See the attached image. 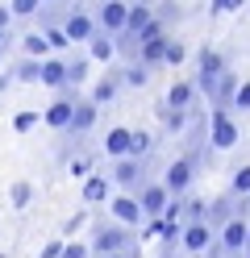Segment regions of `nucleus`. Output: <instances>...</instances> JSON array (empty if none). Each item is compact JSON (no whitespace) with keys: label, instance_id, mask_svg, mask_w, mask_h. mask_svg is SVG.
Returning <instances> with one entry per match:
<instances>
[{"label":"nucleus","instance_id":"b1692460","mask_svg":"<svg viewBox=\"0 0 250 258\" xmlns=\"http://www.w3.org/2000/svg\"><path fill=\"white\" fill-rule=\"evenodd\" d=\"M188 112H192V108H171V104L163 100L159 121H163V129H167V134H183V125H188Z\"/></svg>","mask_w":250,"mask_h":258},{"label":"nucleus","instance_id":"aec40b11","mask_svg":"<svg viewBox=\"0 0 250 258\" xmlns=\"http://www.w3.org/2000/svg\"><path fill=\"white\" fill-rule=\"evenodd\" d=\"M150 71H159V67H167V34H159V38H146L142 42V54H138Z\"/></svg>","mask_w":250,"mask_h":258},{"label":"nucleus","instance_id":"393cba45","mask_svg":"<svg viewBox=\"0 0 250 258\" xmlns=\"http://www.w3.org/2000/svg\"><path fill=\"white\" fill-rule=\"evenodd\" d=\"M92 54H67V75H71V84H88V71H92Z\"/></svg>","mask_w":250,"mask_h":258},{"label":"nucleus","instance_id":"4be33fe9","mask_svg":"<svg viewBox=\"0 0 250 258\" xmlns=\"http://www.w3.org/2000/svg\"><path fill=\"white\" fill-rule=\"evenodd\" d=\"M109 183H113V175L92 171L88 179H83V204H105L109 200Z\"/></svg>","mask_w":250,"mask_h":258},{"label":"nucleus","instance_id":"a18cd8bd","mask_svg":"<svg viewBox=\"0 0 250 258\" xmlns=\"http://www.w3.org/2000/svg\"><path fill=\"white\" fill-rule=\"evenodd\" d=\"M46 5H59V0H46Z\"/></svg>","mask_w":250,"mask_h":258},{"label":"nucleus","instance_id":"7c9ffc66","mask_svg":"<svg viewBox=\"0 0 250 258\" xmlns=\"http://www.w3.org/2000/svg\"><path fill=\"white\" fill-rule=\"evenodd\" d=\"M229 191H233L238 200H246V196H250V167H238V171H233V179H229Z\"/></svg>","mask_w":250,"mask_h":258},{"label":"nucleus","instance_id":"f257e3e1","mask_svg":"<svg viewBox=\"0 0 250 258\" xmlns=\"http://www.w3.org/2000/svg\"><path fill=\"white\" fill-rule=\"evenodd\" d=\"M88 246H92L96 258H105V254H117V250H129V246H133V233H129V225L117 221V217H113V221H96Z\"/></svg>","mask_w":250,"mask_h":258},{"label":"nucleus","instance_id":"2eb2a0df","mask_svg":"<svg viewBox=\"0 0 250 258\" xmlns=\"http://www.w3.org/2000/svg\"><path fill=\"white\" fill-rule=\"evenodd\" d=\"M109 213H113L117 221H125V225H142V221H150L146 208H142V200L129 196V191H125V196H117V200L109 204Z\"/></svg>","mask_w":250,"mask_h":258},{"label":"nucleus","instance_id":"a19ab883","mask_svg":"<svg viewBox=\"0 0 250 258\" xmlns=\"http://www.w3.org/2000/svg\"><path fill=\"white\" fill-rule=\"evenodd\" d=\"M229 9H242V0H213V13H229Z\"/></svg>","mask_w":250,"mask_h":258},{"label":"nucleus","instance_id":"72a5a7b5","mask_svg":"<svg viewBox=\"0 0 250 258\" xmlns=\"http://www.w3.org/2000/svg\"><path fill=\"white\" fill-rule=\"evenodd\" d=\"M209 217V200H183V225L188 221H205Z\"/></svg>","mask_w":250,"mask_h":258},{"label":"nucleus","instance_id":"f704fd0d","mask_svg":"<svg viewBox=\"0 0 250 258\" xmlns=\"http://www.w3.org/2000/svg\"><path fill=\"white\" fill-rule=\"evenodd\" d=\"M183 58H188V46L175 42V38H167V67H179Z\"/></svg>","mask_w":250,"mask_h":258},{"label":"nucleus","instance_id":"e433bc0d","mask_svg":"<svg viewBox=\"0 0 250 258\" xmlns=\"http://www.w3.org/2000/svg\"><path fill=\"white\" fill-rule=\"evenodd\" d=\"M83 225H88V213H75V217H67V221H63V237H71V233H79Z\"/></svg>","mask_w":250,"mask_h":258},{"label":"nucleus","instance_id":"a211bd4d","mask_svg":"<svg viewBox=\"0 0 250 258\" xmlns=\"http://www.w3.org/2000/svg\"><path fill=\"white\" fill-rule=\"evenodd\" d=\"M196 96H200L196 79H175V84L167 88V104H171V108H192Z\"/></svg>","mask_w":250,"mask_h":258},{"label":"nucleus","instance_id":"4468645a","mask_svg":"<svg viewBox=\"0 0 250 258\" xmlns=\"http://www.w3.org/2000/svg\"><path fill=\"white\" fill-rule=\"evenodd\" d=\"M67 84H71V75H67V58L55 50V54H46L42 58V88H55V92H63Z\"/></svg>","mask_w":250,"mask_h":258},{"label":"nucleus","instance_id":"37998d69","mask_svg":"<svg viewBox=\"0 0 250 258\" xmlns=\"http://www.w3.org/2000/svg\"><path fill=\"white\" fill-rule=\"evenodd\" d=\"M105 258H129V254H125V250H117V254H105Z\"/></svg>","mask_w":250,"mask_h":258},{"label":"nucleus","instance_id":"58836bf2","mask_svg":"<svg viewBox=\"0 0 250 258\" xmlns=\"http://www.w3.org/2000/svg\"><path fill=\"white\" fill-rule=\"evenodd\" d=\"M233 108L250 112V84H238V96H233Z\"/></svg>","mask_w":250,"mask_h":258},{"label":"nucleus","instance_id":"39448f33","mask_svg":"<svg viewBox=\"0 0 250 258\" xmlns=\"http://www.w3.org/2000/svg\"><path fill=\"white\" fill-rule=\"evenodd\" d=\"M209 138H213V146H217V150H229V146H238L242 129L233 125L229 108H213V112H209Z\"/></svg>","mask_w":250,"mask_h":258},{"label":"nucleus","instance_id":"ea45409f","mask_svg":"<svg viewBox=\"0 0 250 258\" xmlns=\"http://www.w3.org/2000/svg\"><path fill=\"white\" fill-rule=\"evenodd\" d=\"M63 246H67V241H46V246H42V258H63Z\"/></svg>","mask_w":250,"mask_h":258},{"label":"nucleus","instance_id":"412c9836","mask_svg":"<svg viewBox=\"0 0 250 258\" xmlns=\"http://www.w3.org/2000/svg\"><path fill=\"white\" fill-rule=\"evenodd\" d=\"M88 54L96 62H113L117 58V34H109V29H96V38L88 42Z\"/></svg>","mask_w":250,"mask_h":258},{"label":"nucleus","instance_id":"6e6552de","mask_svg":"<svg viewBox=\"0 0 250 258\" xmlns=\"http://www.w3.org/2000/svg\"><path fill=\"white\" fill-rule=\"evenodd\" d=\"M71 117H75V100H71V96H63V92L42 108V125H46V129H55V134H67Z\"/></svg>","mask_w":250,"mask_h":258},{"label":"nucleus","instance_id":"f3484780","mask_svg":"<svg viewBox=\"0 0 250 258\" xmlns=\"http://www.w3.org/2000/svg\"><path fill=\"white\" fill-rule=\"evenodd\" d=\"M150 21H155V9H150L146 0H138V5H129V21H125L121 34H125V38H133V42L142 46V29H146Z\"/></svg>","mask_w":250,"mask_h":258},{"label":"nucleus","instance_id":"20e7f679","mask_svg":"<svg viewBox=\"0 0 250 258\" xmlns=\"http://www.w3.org/2000/svg\"><path fill=\"white\" fill-rule=\"evenodd\" d=\"M113 183L121 187V191H129V196H138L142 191V183L150 179L146 175V158H133V154H125V158H113Z\"/></svg>","mask_w":250,"mask_h":258},{"label":"nucleus","instance_id":"5701e85b","mask_svg":"<svg viewBox=\"0 0 250 258\" xmlns=\"http://www.w3.org/2000/svg\"><path fill=\"white\" fill-rule=\"evenodd\" d=\"M233 96H238V75L225 71L217 79V92H213V108H233Z\"/></svg>","mask_w":250,"mask_h":258},{"label":"nucleus","instance_id":"6ab92c4d","mask_svg":"<svg viewBox=\"0 0 250 258\" xmlns=\"http://www.w3.org/2000/svg\"><path fill=\"white\" fill-rule=\"evenodd\" d=\"M129 142H133V129L113 125L109 134H105V146H100V150H105L109 158H125V154H129Z\"/></svg>","mask_w":250,"mask_h":258},{"label":"nucleus","instance_id":"1a4fd4ad","mask_svg":"<svg viewBox=\"0 0 250 258\" xmlns=\"http://www.w3.org/2000/svg\"><path fill=\"white\" fill-rule=\"evenodd\" d=\"M213 241H217V229L209 221H188L183 225V250L188 254H209Z\"/></svg>","mask_w":250,"mask_h":258},{"label":"nucleus","instance_id":"49530a36","mask_svg":"<svg viewBox=\"0 0 250 258\" xmlns=\"http://www.w3.org/2000/svg\"><path fill=\"white\" fill-rule=\"evenodd\" d=\"M246 250H250V241H246Z\"/></svg>","mask_w":250,"mask_h":258},{"label":"nucleus","instance_id":"a878e982","mask_svg":"<svg viewBox=\"0 0 250 258\" xmlns=\"http://www.w3.org/2000/svg\"><path fill=\"white\" fill-rule=\"evenodd\" d=\"M17 84H42V58H33V54H25L21 62H17Z\"/></svg>","mask_w":250,"mask_h":258},{"label":"nucleus","instance_id":"423d86ee","mask_svg":"<svg viewBox=\"0 0 250 258\" xmlns=\"http://www.w3.org/2000/svg\"><path fill=\"white\" fill-rule=\"evenodd\" d=\"M196 163H192V154H183V158H175V163H167V171H163V183L171 187V196H188V187H192V179H196Z\"/></svg>","mask_w":250,"mask_h":258},{"label":"nucleus","instance_id":"c9c22d12","mask_svg":"<svg viewBox=\"0 0 250 258\" xmlns=\"http://www.w3.org/2000/svg\"><path fill=\"white\" fill-rule=\"evenodd\" d=\"M67 171H71L75 179H88V175H92V158H88V154H75V158H71V167H67Z\"/></svg>","mask_w":250,"mask_h":258},{"label":"nucleus","instance_id":"f03ea898","mask_svg":"<svg viewBox=\"0 0 250 258\" xmlns=\"http://www.w3.org/2000/svg\"><path fill=\"white\" fill-rule=\"evenodd\" d=\"M246 241H250V221H246V213H238L233 221H225L221 229H217V241H213V258H238L242 250H246Z\"/></svg>","mask_w":250,"mask_h":258},{"label":"nucleus","instance_id":"4c0bfd02","mask_svg":"<svg viewBox=\"0 0 250 258\" xmlns=\"http://www.w3.org/2000/svg\"><path fill=\"white\" fill-rule=\"evenodd\" d=\"M92 254V246H83V241H67L63 246V258H88Z\"/></svg>","mask_w":250,"mask_h":258},{"label":"nucleus","instance_id":"f8f14e48","mask_svg":"<svg viewBox=\"0 0 250 258\" xmlns=\"http://www.w3.org/2000/svg\"><path fill=\"white\" fill-rule=\"evenodd\" d=\"M96 21H100V29H109V34H121L125 21H129V5L125 0H100Z\"/></svg>","mask_w":250,"mask_h":258},{"label":"nucleus","instance_id":"ddd939ff","mask_svg":"<svg viewBox=\"0 0 250 258\" xmlns=\"http://www.w3.org/2000/svg\"><path fill=\"white\" fill-rule=\"evenodd\" d=\"M238 213H242V200L233 196V191H225V196L209 200V217H205V221L213 225V229H221V225H225V221H233Z\"/></svg>","mask_w":250,"mask_h":258},{"label":"nucleus","instance_id":"9b49d317","mask_svg":"<svg viewBox=\"0 0 250 258\" xmlns=\"http://www.w3.org/2000/svg\"><path fill=\"white\" fill-rule=\"evenodd\" d=\"M138 200H142V208H146V217H163L167 204H171V187H167L163 179H146L142 191H138Z\"/></svg>","mask_w":250,"mask_h":258},{"label":"nucleus","instance_id":"c85d7f7f","mask_svg":"<svg viewBox=\"0 0 250 258\" xmlns=\"http://www.w3.org/2000/svg\"><path fill=\"white\" fill-rule=\"evenodd\" d=\"M150 150H155V138H150L146 129H133V142H129V154H133V158H150Z\"/></svg>","mask_w":250,"mask_h":258},{"label":"nucleus","instance_id":"7ed1b4c3","mask_svg":"<svg viewBox=\"0 0 250 258\" xmlns=\"http://www.w3.org/2000/svg\"><path fill=\"white\" fill-rule=\"evenodd\" d=\"M229 67H225V54L221 50H213V46H200L196 50V88L200 96H209L213 100V92H217V79H221Z\"/></svg>","mask_w":250,"mask_h":258},{"label":"nucleus","instance_id":"bb28decb","mask_svg":"<svg viewBox=\"0 0 250 258\" xmlns=\"http://www.w3.org/2000/svg\"><path fill=\"white\" fill-rule=\"evenodd\" d=\"M150 84V67L142 58H129V67H125V88H146Z\"/></svg>","mask_w":250,"mask_h":258},{"label":"nucleus","instance_id":"473e14b6","mask_svg":"<svg viewBox=\"0 0 250 258\" xmlns=\"http://www.w3.org/2000/svg\"><path fill=\"white\" fill-rule=\"evenodd\" d=\"M38 121H42V112L38 108H25V112H17V117H13V129H17V134H29Z\"/></svg>","mask_w":250,"mask_h":258},{"label":"nucleus","instance_id":"c756f323","mask_svg":"<svg viewBox=\"0 0 250 258\" xmlns=\"http://www.w3.org/2000/svg\"><path fill=\"white\" fill-rule=\"evenodd\" d=\"M9 5H13V17L17 21H29V17H38V13H42L46 0H9Z\"/></svg>","mask_w":250,"mask_h":258},{"label":"nucleus","instance_id":"2f4dec72","mask_svg":"<svg viewBox=\"0 0 250 258\" xmlns=\"http://www.w3.org/2000/svg\"><path fill=\"white\" fill-rule=\"evenodd\" d=\"M9 200H13V208H29V200H33V187L21 179V183H13L9 187Z\"/></svg>","mask_w":250,"mask_h":258},{"label":"nucleus","instance_id":"79ce46f5","mask_svg":"<svg viewBox=\"0 0 250 258\" xmlns=\"http://www.w3.org/2000/svg\"><path fill=\"white\" fill-rule=\"evenodd\" d=\"M17 17H13V5H0V29H9Z\"/></svg>","mask_w":250,"mask_h":258},{"label":"nucleus","instance_id":"cd10ccee","mask_svg":"<svg viewBox=\"0 0 250 258\" xmlns=\"http://www.w3.org/2000/svg\"><path fill=\"white\" fill-rule=\"evenodd\" d=\"M21 50L33 54V58H46V54H55V46H50L46 34H29V38H21Z\"/></svg>","mask_w":250,"mask_h":258},{"label":"nucleus","instance_id":"0eeeda50","mask_svg":"<svg viewBox=\"0 0 250 258\" xmlns=\"http://www.w3.org/2000/svg\"><path fill=\"white\" fill-rule=\"evenodd\" d=\"M63 29H67V38H71V42L79 46V42H92V38H96L100 21L92 17L88 9H79V5H75V9H67V17H63Z\"/></svg>","mask_w":250,"mask_h":258},{"label":"nucleus","instance_id":"dca6fc26","mask_svg":"<svg viewBox=\"0 0 250 258\" xmlns=\"http://www.w3.org/2000/svg\"><path fill=\"white\" fill-rule=\"evenodd\" d=\"M121 88H125V71H109L105 79H96V88H92V100L105 108V104H113L117 96H121Z\"/></svg>","mask_w":250,"mask_h":258},{"label":"nucleus","instance_id":"c03bdc74","mask_svg":"<svg viewBox=\"0 0 250 258\" xmlns=\"http://www.w3.org/2000/svg\"><path fill=\"white\" fill-rule=\"evenodd\" d=\"M0 67H5V50H0Z\"/></svg>","mask_w":250,"mask_h":258},{"label":"nucleus","instance_id":"9d476101","mask_svg":"<svg viewBox=\"0 0 250 258\" xmlns=\"http://www.w3.org/2000/svg\"><path fill=\"white\" fill-rule=\"evenodd\" d=\"M96 121H100V104L92 100V96H83V100H75V117H71V125H67L63 138H83V134H92Z\"/></svg>","mask_w":250,"mask_h":258}]
</instances>
